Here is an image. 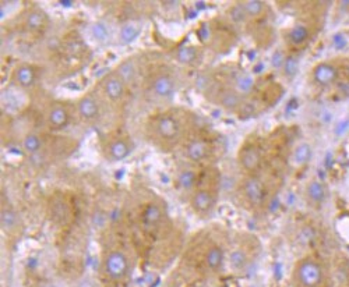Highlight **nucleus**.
Masks as SVG:
<instances>
[{"label": "nucleus", "mask_w": 349, "mask_h": 287, "mask_svg": "<svg viewBox=\"0 0 349 287\" xmlns=\"http://www.w3.org/2000/svg\"><path fill=\"white\" fill-rule=\"evenodd\" d=\"M215 203H217V197L208 188H196L190 199L192 209L200 216L208 215L214 209Z\"/></svg>", "instance_id": "5"}, {"label": "nucleus", "mask_w": 349, "mask_h": 287, "mask_svg": "<svg viewBox=\"0 0 349 287\" xmlns=\"http://www.w3.org/2000/svg\"><path fill=\"white\" fill-rule=\"evenodd\" d=\"M239 163H241L242 169L247 173L257 172L261 168V163H263L261 150L254 144L245 145L239 152Z\"/></svg>", "instance_id": "6"}, {"label": "nucleus", "mask_w": 349, "mask_h": 287, "mask_svg": "<svg viewBox=\"0 0 349 287\" xmlns=\"http://www.w3.org/2000/svg\"><path fill=\"white\" fill-rule=\"evenodd\" d=\"M312 158V148L307 142H302L292 152V162L298 166H303Z\"/></svg>", "instance_id": "23"}, {"label": "nucleus", "mask_w": 349, "mask_h": 287, "mask_svg": "<svg viewBox=\"0 0 349 287\" xmlns=\"http://www.w3.org/2000/svg\"><path fill=\"white\" fill-rule=\"evenodd\" d=\"M77 112L80 117L84 119L85 121H92L98 119L99 116V105L94 95L87 94L83 98H80L77 102Z\"/></svg>", "instance_id": "10"}, {"label": "nucleus", "mask_w": 349, "mask_h": 287, "mask_svg": "<svg viewBox=\"0 0 349 287\" xmlns=\"http://www.w3.org/2000/svg\"><path fill=\"white\" fill-rule=\"evenodd\" d=\"M223 259H225L223 250L219 245L212 244L207 248L204 255V262L207 269H210L211 272H218V270L222 268Z\"/></svg>", "instance_id": "16"}, {"label": "nucleus", "mask_w": 349, "mask_h": 287, "mask_svg": "<svg viewBox=\"0 0 349 287\" xmlns=\"http://www.w3.org/2000/svg\"><path fill=\"white\" fill-rule=\"evenodd\" d=\"M338 91H339L343 96H349V80L341 81V83L338 84Z\"/></svg>", "instance_id": "37"}, {"label": "nucleus", "mask_w": 349, "mask_h": 287, "mask_svg": "<svg viewBox=\"0 0 349 287\" xmlns=\"http://www.w3.org/2000/svg\"><path fill=\"white\" fill-rule=\"evenodd\" d=\"M309 35H310V32H309V28L306 25L296 24L294 25V28H290V31H289L288 39L292 45L298 46V45H303L309 39Z\"/></svg>", "instance_id": "22"}, {"label": "nucleus", "mask_w": 349, "mask_h": 287, "mask_svg": "<svg viewBox=\"0 0 349 287\" xmlns=\"http://www.w3.org/2000/svg\"><path fill=\"white\" fill-rule=\"evenodd\" d=\"M140 35V28L133 23H127L121 28V41L123 43H132L134 42Z\"/></svg>", "instance_id": "24"}, {"label": "nucleus", "mask_w": 349, "mask_h": 287, "mask_svg": "<svg viewBox=\"0 0 349 287\" xmlns=\"http://www.w3.org/2000/svg\"><path fill=\"white\" fill-rule=\"evenodd\" d=\"M154 131L157 134V137L161 138L165 142H174L181 135V126L173 116L161 114L154 123Z\"/></svg>", "instance_id": "4"}, {"label": "nucleus", "mask_w": 349, "mask_h": 287, "mask_svg": "<svg viewBox=\"0 0 349 287\" xmlns=\"http://www.w3.org/2000/svg\"><path fill=\"white\" fill-rule=\"evenodd\" d=\"M116 73L119 74L122 77V80L125 81V83H130L133 78H134V74H136V71H134V66H133L130 61H126V63H122L121 67L116 70Z\"/></svg>", "instance_id": "30"}, {"label": "nucleus", "mask_w": 349, "mask_h": 287, "mask_svg": "<svg viewBox=\"0 0 349 287\" xmlns=\"http://www.w3.org/2000/svg\"><path fill=\"white\" fill-rule=\"evenodd\" d=\"M306 195L307 199L314 205H320L325 201L327 198V190L325 186L319 181V180H312L306 187Z\"/></svg>", "instance_id": "18"}, {"label": "nucleus", "mask_w": 349, "mask_h": 287, "mask_svg": "<svg viewBox=\"0 0 349 287\" xmlns=\"http://www.w3.org/2000/svg\"><path fill=\"white\" fill-rule=\"evenodd\" d=\"M197 49L192 48V46H183L178 52H176V59L182 64H192L197 60Z\"/></svg>", "instance_id": "25"}, {"label": "nucleus", "mask_w": 349, "mask_h": 287, "mask_svg": "<svg viewBox=\"0 0 349 287\" xmlns=\"http://www.w3.org/2000/svg\"><path fill=\"white\" fill-rule=\"evenodd\" d=\"M283 63H285V57L281 52H275L271 57V64L275 67V68H279V67H283Z\"/></svg>", "instance_id": "34"}, {"label": "nucleus", "mask_w": 349, "mask_h": 287, "mask_svg": "<svg viewBox=\"0 0 349 287\" xmlns=\"http://www.w3.org/2000/svg\"><path fill=\"white\" fill-rule=\"evenodd\" d=\"M46 121L52 130H63L65 127H67V124L70 123V114L66 106H63L61 103L53 105L49 109Z\"/></svg>", "instance_id": "11"}, {"label": "nucleus", "mask_w": 349, "mask_h": 287, "mask_svg": "<svg viewBox=\"0 0 349 287\" xmlns=\"http://www.w3.org/2000/svg\"><path fill=\"white\" fill-rule=\"evenodd\" d=\"M46 24H48V16L39 9L30 12L25 17V27L30 32H41L45 30Z\"/></svg>", "instance_id": "17"}, {"label": "nucleus", "mask_w": 349, "mask_h": 287, "mask_svg": "<svg viewBox=\"0 0 349 287\" xmlns=\"http://www.w3.org/2000/svg\"><path fill=\"white\" fill-rule=\"evenodd\" d=\"M254 88V80L250 76H239L236 78V90L239 94H249Z\"/></svg>", "instance_id": "29"}, {"label": "nucleus", "mask_w": 349, "mask_h": 287, "mask_svg": "<svg viewBox=\"0 0 349 287\" xmlns=\"http://www.w3.org/2000/svg\"><path fill=\"white\" fill-rule=\"evenodd\" d=\"M229 17H230V20H232L234 23H238V24L245 23L247 18H249L247 17L246 12H245V9L242 6V3H238V5H235V6L229 10Z\"/></svg>", "instance_id": "31"}, {"label": "nucleus", "mask_w": 349, "mask_h": 287, "mask_svg": "<svg viewBox=\"0 0 349 287\" xmlns=\"http://www.w3.org/2000/svg\"><path fill=\"white\" fill-rule=\"evenodd\" d=\"M242 192L252 206H261L265 202L267 191H265L264 183L253 174L245 177V180L242 181Z\"/></svg>", "instance_id": "3"}, {"label": "nucleus", "mask_w": 349, "mask_h": 287, "mask_svg": "<svg viewBox=\"0 0 349 287\" xmlns=\"http://www.w3.org/2000/svg\"><path fill=\"white\" fill-rule=\"evenodd\" d=\"M176 184H178L179 190L185 192L196 190V186H197V173L194 170H190V169L182 170L181 173L178 174Z\"/></svg>", "instance_id": "19"}, {"label": "nucleus", "mask_w": 349, "mask_h": 287, "mask_svg": "<svg viewBox=\"0 0 349 287\" xmlns=\"http://www.w3.org/2000/svg\"><path fill=\"white\" fill-rule=\"evenodd\" d=\"M229 263L235 270L245 269L247 266V254L241 248L230 252L229 255Z\"/></svg>", "instance_id": "27"}, {"label": "nucleus", "mask_w": 349, "mask_h": 287, "mask_svg": "<svg viewBox=\"0 0 349 287\" xmlns=\"http://www.w3.org/2000/svg\"><path fill=\"white\" fill-rule=\"evenodd\" d=\"M13 77H14V81L17 83V85H20L21 88H30L34 85L36 80L35 68L27 63L18 64L13 71Z\"/></svg>", "instance_id": "15"}, {"label": "nucleus", "mask_w": 349, "mask_h": 287, "mask_svg": "<svg viewBox=\"0 0 349 287\" xmlns=\"http://www.w3.org/2000/svg\"><path fill=\"white\" fill-rule=\"evenodd\" d=\"M132 152V144L126 138H114L106 145V156L110 161H123Z\"/></svg>", "instance_id": "12"}, {"label": "nucleus", "mask_w": 349, "mask_h": 287, "mask_svg": "<svg viewBox=\"0 0 349 287\" xmlns=\"http://www.w3.org/2000/svg\"><path fill=\"white\" fill-rule=\"evenodd\" d=\"M349 130V119H343L338 121L337 127H335V134L337 135H343L345 132Z\"/></svg>", "instance_id": "35"}, {"label": "nucleus", "mask_w": 349, "mask_h": 287, "mask_svg": "<svg viewBox=\"0 0 349 287\" xmlns=\"http://www.w3.org/2000/svg\"><path fill=\"white\" fill-rule=\"evenodd\" d=\"M208 155H210V144L201 138H194L185 147V156L194 163L204 161Z\"/></svg>", "instance_id": "8"}, {"label": "nucleus", "mask_w": 349, "mask_h": 287, "mask_svg": "<svg viewBox=\"0 0 349 287\" xmlns=\"http://www.w3.org/2000/svg\"><path fill=\"white\" fill-rule=\"evenodd\" d=\"M23 148L25 152H28L31 155L38 154L43 148V138L36 132H30L23 139Z\"/></svg>", "instance_id": "21"}, {"label": "nucleus", "mask_w": 349, "mask_h": 287, "mask_svg": "<svg viewBox=\"0 0 349 287\" xmlns=\"http://www.w3.org/2000/svg\"><path fill=\"white\" fill-rule=\"evenodd\" d=\"M334 46H335V49H338V50L345 48V46H346V38H345L342 34L334 35Z\"/></svg>", "instance_id": "36"}, {"label": "nucleus", "mask_w": 349, "mask_h": 287, "mask_svg": "<svg viewBox=\"0 0 349 287\" xmlns=\"http://www.w3.org/2000/svg\"><path fill=\"white\" fill-rule=\"evenodd\" d=\"M161 222H162L161 206L155 202L147 203L141 212V225H143L145 232H151V230L157 229Z\"/></svg>", "instance_id": "9"}, {"label": "nucleus", "mask_w": 349, "mask_h": 287, "mask_svg": "<svg viewBox=\"0 0 349 287\" xmlns=\"http://www.w3.org/2000/svg\"><path fill=\"white\" fill-rule=\"evenodd\" d=\"M79 287H94V284H92L90 280H84V281H81V283H80Z\"/></svg>", "instance_id": "38"}, {"label": "nucleus", "mask_w": 349, "mask_h": 287, "mask_svg": "<svg viewBox=\"0 0 349 287\" xmlns=\"http://www.w3.org/2000/svg\"><path fill=\"white\" fill-rule=\"evenodd\" d=\"M242 6L245 9L246 12L247 17L256 18L261 16L265 10V5L264 2H259V0H249V2H243Z\"/></svg>", "instance_id": "26"}, {"label": "nucleus", "mask_w": 349, "mask_h": 287, "mask_svg": "<svg viewBox=\"0 0 349 287\" xmlns=\"http://www.w3.org/2000/svg\"><path fill=\"white\" fill-rule=\"evenodd\" d=\"M338 78V71L330 63H320L313 68V81L321 87L331 85Z\"/></svg>", "instance_id": "13"}, {"label": "nucleus", "mask_w": 349, "mask_h": 287, "mask_svg": "<svg viewBox=\"0 0 349 287\" xmlns=\"http://www.w3.org/2000/svg\"><path fill=\"white\" fill-rule=\"evenodd\" d=\"M102 268L108 279L112 281H121L129 275L130 262L125 252L121 250H112L106 252V255L103 258Z\"/></svg>", "instance_id": "2"}, {"label": "nucleus", "mask_w": 349, "mask_h": 287, "mask_svg": "<svg viewBox=\"0 0 349 287\" xmlns=\"http://www.w3.org/2000/svg\"><path fill=\"white\" fill-rule=\"evenodd\" d=\"M219 103L221 106L228 110H236L241 108L242 105V95L238 91L225 90L219 95Z\"/></svg>", "instance_id": "20"}, {"label": "nucleus", "mask_w": 349, "mask_h": 287, "mask_svg": "<svg viewBox=\"0 0 349 287\" xmlns=\"http://www.w3.org/2000/svg\"><path fill=\"white\" fill-rule=\"evenodd\" d=\"M125 90H126V83L122 80L121 76L116 71L109 74L103 81V92H105V95H106L109 101H121L123 95H125Z\"/></svg>", "instance_id": "7"}, {"label": "nucleus", "mask_w": 349, "mask_h": 287, "mask_svg": "<svg viewBox=\"0 0 349 287\" xmlns=\"http://www.w3.org/2000/svg\"><path fill=\"white\" fill-rule=\"evenodd\" d=\"M91 36L98 42H106L109 38L108 27L101 21H96L91 25Z\"/></svg>", "instance_id": "28"}, {"label": "nucleus", "mask_w": 349, "mask_h": 287, "mask_svg": "<svg viewBox=\"0 0 349 287\" xmlns=\"http://www.w3.org/2000/svg\"><path fill=\"white\" fill-rule=\"evenodd\" d=\"M295 279L301 287H321L324 281L323 266L312 258H305L298 262Z\"/></svg>", "instance_id": "1"}, {"label": "nucleus", "mask_w": 349, "mask_h": 287, "mask_svg": "<svg viewBox=\"0 0 349 287\" xmlns=\"http://www.w3.org/2000/svg\"><path fill=\"white\" fill-rule=\"evenodd\" d=\"M283 73L286 77H295L296 71H298V60L294 57V56H288L285 59V63H283Z\"/></svg>", "instance_id": "33"}, {"label": "nucleus", "mask_w": 349, "mask_h": 287, "mask_svg": "<svg viewBox=\"0 0 349 287\" xmlns=\"http://www.w3.org/2000/svg\"><path fill=\"white\" fill-rule=\"evenodd\" d=\"M151 90L152 92L162 99H168L173 95L174 92V81L173 78L169 74H159L154 78L152 84H151Z\"/></svg>", "instance_id": "14"}, {"label": "nucleus", "mask_w": 349, "mask_h": 287, "mask_svg": "<svg viewBox=\"0 0 349 287\" xmlns=\"http://www.w3.org/2000/svg\"><path fill=\"white\" fill-rule=\"evenodd\" d=\"M16 223H17V218H16V213L10 208L2 210V226L3 228L6 230H10V229L16 226Z\"/></svg>", "instance_id": "32"}]
</instances>
